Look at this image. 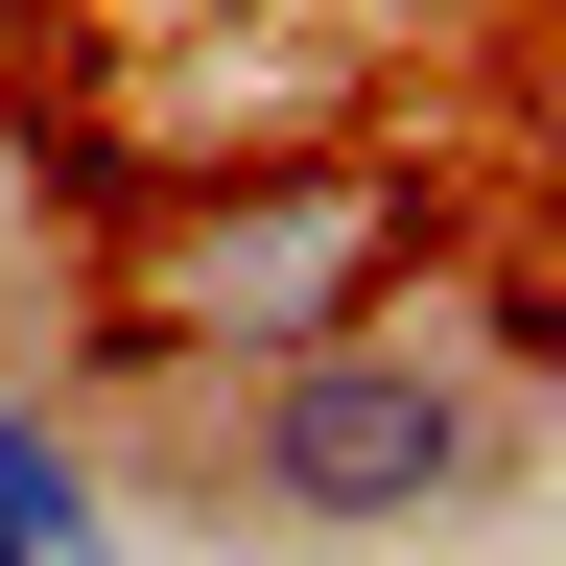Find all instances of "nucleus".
<instances>
[{"label":"nucleus","instance_id":"f257e3e1","mask_svg":"<svg viewBox=\"0 0 566 566\" xmlns=\"http://www.w3.org/2000/svg\"><path fill=\"white\" fill-rule=\"evenodd\" d=\"M189 495H237V520L283 543H424V520H495L543 449V401H520V354L449 331V307H378V331H331V354H283V378L237 401H189Z\"/></svg>","mask_w":566,"mask_h":566},{"label":"nucleus","instance_id":"f03ea898","mask_svg":"<svg viewBox=\"0 0 566 566\" xmlns=\"http://www.w3.org/2000/svg\"><path fill=\"white\" fill-rule=\"evenodd\" d=\"M424 307V166L331 142V166H237V189H166L95 237V331L118 378H283V354Z\"/></svg>","mask_w":566,"mask_h":566},{"label":"nucleus","instance_id":"7ed1b4c3","mask_svg":"<svg viewBox=\"0 0 566 566\" xmlns=\"http://www.w3.org/2000/svg\"><path fill=\"white\" fill-rule=\"evenodd\" d=\"M0 566H118V543H95V472H71V424H48L24 378H0Z\"/></svg>","mask_w":566,"mask_h":566}]
</instances>
